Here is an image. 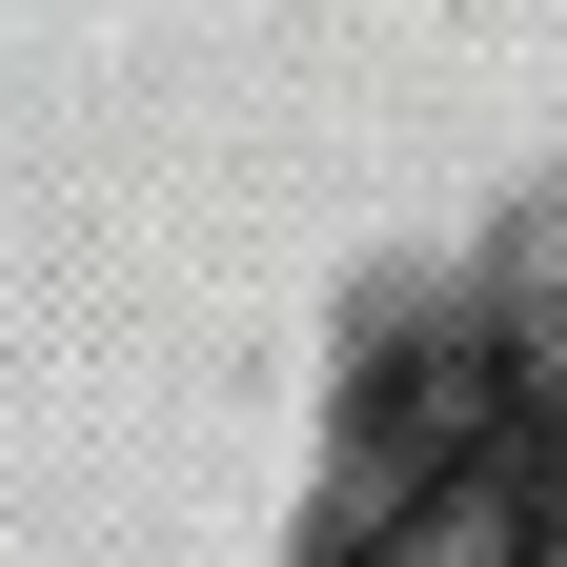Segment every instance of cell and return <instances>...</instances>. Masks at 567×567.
Segmentation results:
<instances>
[{
    "mask_svg": "<svg viewBox=\"0 0 567 567\" xmlns=\"http://www.w3.org/2000/svg\"><path fill=\"white\" fill-rule=\"evenodd\" d=\"M486 425H507V344H405L344 425V486H324V567H385L446 486L486 466Z\"/></svg>",
    "mask_w": 567,
    "mask_h": 567,
    "instance_id": "6da1fadb",
    "label": "cell"
}]
</instances>
